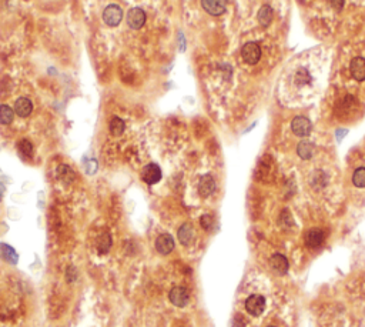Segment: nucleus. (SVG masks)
Instances as JSON below:
<instances>
[{
    "instance_id": "ddd939ff",
    "label": "nucleus",
    "mask_w": 365,
    "mask_h": 327,
    "mask_svg": "<svg viewBox=\"0 0 365 327\" xmlns=\"http://www.w3.org/2000/svg\"><path fill=\"white\" fill-rule=\"evenodd\" d=\"M324 232H322L321 229H317V227H314V229H311L308 233H307V236H305V243H307V246L308 247H311V249H315V247H320L322 244V241H324Z\"/></svg>"
},
{
    "instance_id": "5701e85b",
    "label": "nucleus",
    "mask_w": 365,
    "mask_h": 327,
    "mask_svg": "<svg viewBox=\"0 0 365 327\" xmlns=\"http://www.w3.org/2000/svg\"><path fill=\"white\" fill-rule=\"evenodd\" d=\"M310 74L305 69H298V72L295 73V83L298 86H302V85H307L310 82Z\"/></svg>"
},
{
    "instance_id": "1a4fd4ad",
    "label": "nucleus",
    "mask_w": 365,
    "mask_h": 327,
    "mask_svg": "<svg viewBox=\"0 0 365 327\" xmlns=\"http://www.w3.org/2000/svg\"><path fill=\"white\" fill-rule=\"evenodd\" d=\"M156 249L160 254H170L174 249V239L169 233L160 235L156 240Z\"/></svg>"
},
{
    "instance_id": "423d86ee",
    "label": "nucleus",
    "mask_w": 365,
    "mask_h": 327,
    "mask_svg": "<svg viewBox=\"0 0 365 327\" xmlns=\"http://www.w3.org/2000/svg\"><path fill=\"white\" fill-rule=\"evenodd\" d=\"M245 309L251 316H260L265 309V299L260 294H253L245 300Z\"/></svg>"
},
{
    "instance_id": "6e6552de",
    "label": "nucleus",
    "mask_w": 365,
    "mask_h": 327,
    "mask_svg": "<svg viewBox=\"0 0 365 327\" xmlns=\"http://www.w3.org/2000/svg\"><path fill=\"white\" fill-rule=\"evenodd\" d=\"M141 179L147 183V184H156L161 180V169L154 164V163H150L147 166L143 167V172H141Z\"/></svg>"
},
{
    "instance_id": "39448f33",
    "label": "nucleus",
    "mask_w": 365,
    "mask_h": 327,
    "mask_svg": "<svg viewBox=\"0 0 365 327\" xmlns=\"http://www.w3.org/2000/svg\"><path fill=\"white\" fill-rule=\"evenodd\" d=\"M291 129H293L295 136H298V137H305V136H308V134L311 133L313 126H311L310 119H307V117H304V116H297V117H294L293 122H291Z\"/></svg>"
},
{
    "instance_id": "cd10ccee",
    "label": "nucleus",
    "mask_w": 365,
    "mask_h": 327,
    "mask_svg": "<svg viewBox=\"0 0 365 327\" xmlns=\"http://www.w3.org/2000/svg\"><path fill=\"white\" fill-rule=\"evenodd\" d=\"M73 270H74L73 267H69V269H67V282H69V283H71L73 280H76V273L73 274Z\"/></svg>"
},
{
    "instance_id": "aec40b11",
    "label": "nucleus",
    "mask_w": 365,
    "mask_h": 327,
    "mask_svg": "<svg viewBox=\"0 0 365 327\" xmlns=\"http://www.w3.org/2000/svg\"><path fill=\"white\" fill-rule=\"evenodd\" d=\"M297 153H298L301 159L308 160V159H311V156L314 153V146L310 142H301L298 147H297Z\"/></svg>"
},
{
    "instance_id": "f03ea898",
    "label": "nucleus",
    "mask_w": 365,
    "mask_h": 327,
    "mask_svg": "<svg viewBox=\"0 0 365 327\" xmlns=\"http://www.w3.org/2000/svg\"><path fill=\"white\" fill-rule=\"evenodd\" d=\"M241 56L245 63L248 65H256L261 57V49L256 42H248L243 46L241 49Z\"/></svg>"
},
{
    "instance_id": "7ed1b4c3",
    "label": "nucleus",
    "mask_w": 365,
    "mask_h": 327,
    "mask_svg": "<svg viewBox=\"0 0 365 327\" xmlns=\"http://www.w3.org/2000/svg\"><path fill=\"white\" fill-rule=\"evenodd\" d=\"M169 299L175 307H186L190 302V293L187 291V289H184L181 286H175L170 290Z\"/></svg>"
},
{
    "instance_id": "f3484780",
    "label": "nucleus",
    "mask_w": 365,
    "mask_h": 327,
    "mask_svg": "<svg viewBox=\"0 0 365 327\" xmlns=\"http://www.w3.org/2000/svg\"><path fill=\"white\" fill-rule=\"evenodd\" d=\"M0 257L10 264H16L19 260V256L15 252V249L10 247L9 244H4V243H0Z\"/></svg>"
},
{
    "instance_id": "c85d7f7f",
    "label": "nucleus",
    "mask_w": 365,
    "mask_h": 327,
    "mask_svg": "<svg viewBox=\"0 0 365 327\" xmlns=\"http://www.w3.org/2000/svg\"><path fill=\"white\" fill-rule=\"evenodd\" d=\"M3 192H4V187H3V184L0 183V200H1V196H3Z\"/></svg>"
},
{
    "instance_id": "f257e3e1",
    "label": "nucleus",
    "mask_w": 365,
    "mask_h": 327,
    "mask_svg": "<svg viewBox=\"0 0 365 327\" xmlns=\"http://www.w3.org/2000/svg\"><path fill=\"white\" fill-rule=\"evenodd\" d=\"M123 20V10L119 4H108L103 12V22L108 27H116Z\"/></svg>"
},
{
    "instance_id": "412c9836",
    "label": "nucleus",
    "mask_w": 365,
    "mask_h": 327,
    "mask_svg": "<svg viewBox=\"0 0 365 327\" xmlns=\"http://www.w3.org/2000/svg\"><path fill=\"white\" fill-rule=\"evenodd\" d=\"M111 236L108 235V233H103L99 240H97V250L100 252V253H107L108 250H110V247H111Z\"/></svg>"
},
{
    "instance_id": "dca6fc26",
    "label": "nucleus",
    "mask_w": 365,
    "mask_h": 327,
    "mask_svg": "<svg viewBox=\"0 0 365 327\" xmlns=\"http://www.w3.org/2000/svg\"><path fill=\"white\" fill-rule=\"evenodd\" d=\"M257 19H258V23H260L262 27H268V26L271 24V22H273V19H274V12H273V7H271V6H268V4H264V6L258 10Z\"/></svg>"
},
{
    "instance_id": "4468645a",
    "label": "nucleus",
    "mask_w": 365,
    "mask_h": 327,
    "mask_svg": "<svg viewBox=\"0 0 365 327\" xmlns=\"http://www.w3.org/2000/svg\"><path fill=\"white\" fill-rule=\"evenodd\" d=\"M177 239L183 244V246H189L194 239V229L190 223H184L181 224V227L178 229L177 233Z\"/></svg>"
},
{
    "instance_id": "20e7f679",
    "label": "nucleus",
    "mask_w": 365,
    "mask_h": 327,
    "mask_svg": "<svg viewBox=\"0 0 365 327\" xmlns=\"http://www.w3.org/2000/svg\"><path fill=\"white\" fill-rule=\"evenodd\" d=\"M126 19H127L129 27L137 30V29H141V27L144 26L147 16H146V12H144L143 9H140V7H133V9H130L129 12H127V18H126Z\"/></svg>"
},
{
    "instance_id": "4be33fe9",
    "label": "nucleus",
    "mask_w": 365,
    "mask_h": 327,
    "mask_svg": "<svg viewBox=\"0 0 365 327\" xmlns=\"http://www.w3.org/2000/svg\"><path fill=\"white\" fill-rule=\"evenodd\" d=\"M352 183L357 187H365V167H360L354 172Z\"/></svg>"
},
{
    "instance_id": "9d476101",
    "label": "nucleus",
    "mask_w": 365,
    "mask_h": 327,
    "mask_svg": "<svg viewBox=\"0 0 365 327\" xmlns=\"http://www.w3.org/2000/svg\"><path fill=\"white\" fill-rule=\"evenodd\" d=\"M351 76L357 82H364L365 80V59L364 57H354L349 65Z\"/></svg>"
},
{
    "instance_id": "f8f14e48",
    "label": "nucleus",
    "mask_w": 365,
    "mask_h": 327,
    "mask_svg": "<svg viewBox=\"0 0 365 327\" xmlns=\"http://www.w3.org/2000/svg\"><path fill=\"white\" fill-rule=\"evenodd\" d=\"M33 111V103L27 97H19L15 103V113L20 117H27Z\"/></svg>"
},
{
    "instance_id": "c756f323",
    "label": "nucleus",
    "mask_w": 365,
    "mask_h": 327,
    "mask_svg": "<svg viewBox=\"0 0 365 327\" xmlns=\"http://www.w3.org/2000/svg\"><path fill=\"white\" fill-rule=\"evenodd\" d=\"M268 327H274V326H268Z\"/></svg>"
},
{
    "instance_id": "0eeeda50",
    "label": "nucleus",
    "mask_w": 365,
    "mask_h": 327,
    "mask_svg": "<svg viewBox=\"0 0 365 327\" xmlns=\"http://www.w3.org/2000/svg\"><path fill=\"white\" fill-rule=\"evenodd\" d=\"M201 6L209 15L220 16L226 12L227 0H201Z\"/></svg>"
},
{
    "instance_id": "2eb2a0df",
    "label": "nucleus",
    "mask_w": 365,
    "mask_h": 327,
    "mask_svg": "<svg viewBox=\"0 0 365 327\" xmlns=\"http://www.w3.org/2000/svg\"><path fill=\"white\" fill-rule=\"evenodd\" d=\"M270 264H271V269L276 273H278V274H284L288 270V260H287V257L282 256V254H278V253L274 254V256H271Z\"/></svg>"
},
{
    "instance_id": "393cba45",
    "label": "nucleus",
    "mask_w": 365,
    "mask_h": 327,
    "mask_svg": "<svg viewBox=\"0 0 365 327\" xmlns=\"http://www.w3.org/2000/svg\"><path fill=\"white\" fill-rule=\"evenodd\" d=\"M201 226H203V229L210 230V229L213 227V218L209 216V215L203 216V218H201Z\"/></svg>"
},
{
    "instance_id": "b1692460",
    "label": "nucleus",
    "mask_w": 365,
    "mask_h": 327,
    "mask_svg": "<svg viewBox=\"0 0 365 327\" xmlns=\"http://www.w3.org/2000/svg\"><path fill=\"white\" fill-rule=\"evenodd\" d=\"M19 152L22 153L24 157H30L33 154V146L29 140H22L19 143Z\"/></svg>"
},
{
    "instance_id": "a211bd4d",
    "label": "nucleus",
    "mask_w": 365,
    "mask_h": 327,
    "mask_svg": "<svg viewBox=\"0 0 365 327\" xmlns=\"http://www.w3.org/2000/svg\"><path fill=\"white\" fill-rule=\"evenodd\" d=\"M110 133L113 134V136H122L123 133H124V129H126V123L123 122V119H120V117H117V116H114L111 120H110Z\"/></svg>"
},
{
    "instance_id": "6ab92c4d",
    "label": "nucleus",
    "mask_w": 365,
    "mask_h": 327,
    "mask_svg": "<svg viewBox=\"0 0 365 327\" xmlns=\"http://www.w3.org/2000/svg\"><path fill=\"white\" fill-rule=\"evenodd\" d=\"M15 119V110L7 105H0V123L10 125Z\"/></svg>"
},
{
    "instance_id": "bb28decb",
    "label": "nucleus",
    "mask_w": 365,
    "mask_h": 327,
    "mask_svg": "<svg viewBox=\"0 0 365 327\" xmlns=\"http://www.w3.org/2000/svg\"><path fill=\"white\" fill-rule=\"evenodd\" d=\"M233 327H245V322L241 316H236L233 320Z\"/></svg>"
},
{
    "instance_id": "9b49d317",
    "label": "nucleus",
    "mask_w": 365,
    "mask_h": 327,
    "mask_svg": "<svg viewBox=\"0 0 365 327\" xmlns=\"http://www.w3.org/2000/svg\"><path fill=\"white\" fill-rule=\"evenodd\" d=\"M215 182L210 175L203 176L198 182V193L201 197H209L214 193Z\"/></svg>"
},
{
    "instance_id": "a878e982",
    "label": "nucleus",
    "mask_w": 365,
    "mask_h": 327,
    "mask_svg": "<svg viewBox=\"0 0 365 327\" xmlns=\"http://www.w3.org/2000/svg\"><path fill=\"white\" fill-rule=\"evenodd\" d=\"M327 3L335 10H341L344 6V0H327Z\"/></svg>"
}]
</instances>
